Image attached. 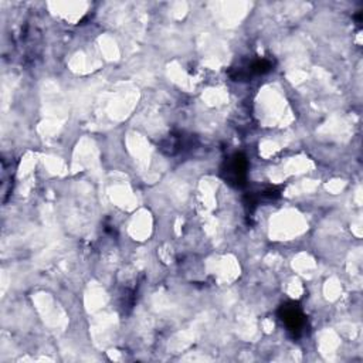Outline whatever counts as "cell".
<instances>
[{"instance_id":"6da1fadb","label":"cell","mask_w":363,"mask_h":363,"mask_svg":"<svg viewBox=\"0 0 363 363\" xmlns=\"http://www.w3.org/2000/svg\"><path fill=\"white\" fill-rule=\"evenodd\" d=\"M247 169H249V162L246 156L241 153H235L226 162L221 170V174L228 185L241 188L246 185Z\"/></svg>"},{"instance_id":"7a4b0ae2","label":"cell","mask_w":363,"mask_h":363,"mask_svg":"<svg viewBox=\"0 0 363 363\" xmlns=\"http://www.w3.org/2000/svg\"><path fill=\"white\" fill-rule=\"evenodd\" d=\"M280 317H281V321L288 328V331L294 334L301 332V329L306 325L304 314H302L298 304H294V302H288V304L280 308Z\"/></svg>"}]
</instances>
